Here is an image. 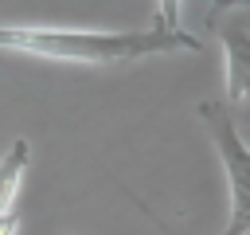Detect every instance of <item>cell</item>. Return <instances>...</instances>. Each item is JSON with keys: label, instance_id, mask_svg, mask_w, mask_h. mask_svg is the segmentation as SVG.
<instances>
[{"label": "cell", "instance_id": "obj_1", "mask_svg": "<svg viewBox=\"0 0 250 235\" xmlns=\"http://www.w3.org/2000/svg\"><path fill=\"white\" fill-rule=\"evenodd\" d=\"M0 51H20L55 63L117 67L145 55L168 51H203V39L191 31H168L152 24L148 31H105V27H0Z\"/></svg>", "mask_w": 250, "mask_h": 235}, {"label": "cell", "instance_id": "obj_2", "mask_svg": "<svg viewBox=\"0 0 250 235\" xmlns=\"http://www.w3.org/2000/svg\"><path fill=\"white\" fill-rule=\"evenodd\" d=\"M199 118L211 129V141L219 149V161L227 168V184H230V223L223 235H250V149L238 137L227 102H203Z\"/></svg>", "mask_w": 250, "mask_h": 235}, {"label": "cell", "instance_id": "obj_3", "mask_svg": "<svg viewBox=\"0 0 250 235\" xmlns=\"http://www.w3.org/2000/svg\"><path fill=\"white\" fill-rule=\"evenodd\" d=\"M207 27L223 39L227 106H250V0H215Z\"/></svg>", "mask_w": 250, "mask_h": 235}, {"label": "cell", "instance_id": "obj_4", "mask_svg": "<svg viewBox=\"0 0 250 235\" xmlns=\"http://www.w3.org/2000/svg\"><path fill=\"white\" fill-rule=\"evenodd\" d=\"M27 164H31V141L27 137H16L8 145V153L0 157V215L4 212H16V196L23 188Z\"/></svg>", "mask_w": 250, "mask_h": 235}, {"label": "cell", "instance_id": "obj_5", "mask_svg": "<svg viewBox=\"0 0 250 235\" xmlns=\"http://www.w3.org/2000/svg\"><path fill=\"white\" fill-rule=\"evenodd\" d=\"M156 24L168 31H180V0H156Z\"/></svg>", "mask_w": 250, "mask_h": 235}, {"label": "cell", "instance_id": "obj_6", "mask_svg": "<svg viewBox=\"0 0 250 235\" xmlns=\"http://www.w3.org/2000/svg\"><path fill=\"white\" fill-rule=\"evenodd\" d=\"M16 231H20V215L16 212H4L0 215V235H16Z\"/></svg>", "mask_w": 250, "mask_h": 235}]
</instances>
